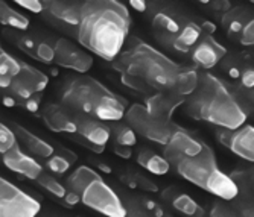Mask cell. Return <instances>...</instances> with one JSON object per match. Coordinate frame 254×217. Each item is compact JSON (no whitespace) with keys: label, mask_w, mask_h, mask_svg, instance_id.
I'll return each mask as SVG.
<instances>
[{"label":"cell","mask_w":254,"mask_h":217,"mask_svg":"<svg viewBox=\"0 0 254 217\" xmlns=\"http://www.w3.org/2000/svg\"><path fill=\"white\" fill-rule=\"evenodd\" d=\"M137 164L142 165L146 172L157 175V176H163L171 170V164L158 154H155L151 149H142L137 154Z\"/></svg>","instance_id":"obj_23"},{"label":"cell","mask_w":254,"mask_h":217,"mask_svg":"<svg viewBox=\"0 0 254 217\" xmlns=\"http://www.w3.org/2000/svg\"><path fill=\"white\" fill-rule=\"evenodd\" d=\"M142 205L146 211V214H149L151 217H163L165 216V211L161 208L157 202H154L152 199H143L142 201Z\"/></svg>","instance_id":"obj_38"},{"label":"cell","mask_w":254,"mask_h":217,"mask_svg":"<svg viewBox=\"0 0 254 217\" xmlns=\"http://www.w3.org/2000/svg\"><path fill=\"white\" fill-rule=\"evenodd\" d=\"M34 58L43 64H52L55 54H54V46H51L48 41H43L40 40L37 47H35V52H34Z\"/></svg>","instance_id":"obj_32"},{"label":"cell","mask_w":254,"mask_h":217,"mask_svg":"<svg viewBox=\"0 0 254 217\" xmlns=\"http://www.w3.org/2000/svg\"><path fill=\"white\" fill-rule=\"evenodd\" d=\"M14 146H17V138L12 129L3 123H0V154H6Z\"/></svg>","instance_id":"obj_33"},{"label":"cell","mask_w":254,"mask_h":217,"mask_svg":"<svg viewBox=\"0 0 254 217\" xmlns=\"http://www.w3.org/2000/svg\"><path fill=\"white\" fill-rule=\"evenodd\" d=\"M48 85H49L48 75H44L41 70L26 62H20L18 73L12 79V84L8 90L12 94L11 98L18 105V102L26 101L34 94H41V91L48 88Z\"/></svg>","instance_id":"obj_9"},{"label":"cell","mask_w":254,"mask_h":217,"mask_svg":"<svg viewBox=\"0 0 254 217\" xmlns=\"http://www.w3.org/2000/svg\"><path fill=\"white\" fill-rule=\"evenodd\" d=\"M37 182L46 190V191H49L52 196H55L57 199H63L65 196V193H67V187L64 184H61L58 179H55L54 176L48 175V173H41L38 178H37Z\"/></svg>","instance_id":"obj_30"},{"label":"cell","mask_w":254,"mask_h":217,"mask_svg":"<svg viewBox=\"0 0 254 217\" xmlns=\"http://www.w3.org/2000/svg\"><path fill=\"white\" fill-rule=\"evenodd\" d=\"M216 137L235 155L245 161H254V128L251 125H244L238 129L219 128Z\"/></svg>","instance_id":"obj_11"},{"label":"cell","mask_w":254,"mask_h":217,"mask_svg":"<svg viewBox=\"0 0 254 217\" xmlns=\"http://www.w3.org/2000/svg\"><path fill=\"white\" fill-rule=\"evenodd\" d=\"M15 5L34 14H41L44 11V2H40V0H17Z\"/></svg>","instance_id":"obj_37"},{"label":"cell","mask_w":254,"mask_h":217,"mask_svg":"<svg viewBox=\"0 0 254 217\" xmlns=\"http://www.w3.org/2000/svg\"><path fill=\"white\" fill-rule=\"evenodd\" d=\"M186 98L168 93H154L145 98V108L148 112L160 120H172L174 112L177 108L184 105Z\"/></svg>","instance_id":"obj_17"},{"label":"cell","mask_w":254,"mask_h":217,"mask_svg":"<svg viewBox=\"0 0 254 217\" xmlns=\"http://www.w3.org/2000/svg\"><path fill=\"white\" fill-rule=\"evenodd\" d=\"M124 118L127 120L128 126L134 132L140 134L143 138L149 141L163 144V146H166L171 137L181 128L180 125L172 122V120H160L151 115L145 108V105L142 104L129 105L127 108Z\"/></svg>","instance_id":"obj_6"},{"label":"cell","mask_w":254,"mask_h":217,"mask_svg":"<svg viewBox=\"0 0 254 217\" xmlns=\"http://www.w3.org/2000/svg\"><path fill=\"white\" fill-rule=\"evenodd\" d=\"M41 118L54 132L76 134V123L73 114L61 104H48L41 108Z\"/></svg>","instance_id":"obj_16"},{"label":"cell","mask_w":254,"mask_h":217,"mask_svg":"<svg viewBox=\"0 0 254 217\" xmlns=\"http://www.w3.org/2000/svg\"><path fill=\"white\" fill-rule=\"evenodd\" d=\"M189 54L193 64L207 71L224 59L227 55V47H224L213 35L201 34L199 40Z\"/></svg>","instance_id":"obj_13"},{"label":"cell","mask_w":254,"mask_h":217,"mask_svg":"<svg viewBox=\"0 0 254 217\" xmlns=\"http://www.w3.org/2000/svg\"><path fill=\"white\" fill-rule=\"evenodd\" d=\"M82 5L84 2H61V0H57V2H44V9L49 12L54 20L78 28Z\"/></svg>","instance_id":"obj_19"},{"label":"cell","mask_w":254,"mask_h":217,"mask_svg":"<svg viewBox=\"0 0 254 217\" xmlns=\"http://www.w3.org/2000/svg\"><path fill=\"white\" fill-rule=\"evenodd\" d=\"M129 6L134 8V9L138 11V12H145L148 5H146V2H143V0H131V2H129Z\"/></svg>","instance_id":"obj_42"},{"label":"cell","mask_w":254,"mask_h":217,"mask_svg":"<svg viewBox=\"0 0 254 217\" xmlns=\"http://www.w3.org/2000/svg\"><path fill=\"white\" fill-rule=\"evenodd\" d=\"M111 65L125 87L145 96L168 93L188 98L198 82L195 67L172 61L137 37L127 38L122 52L111 61Z\"/></svg>","instance_id":"obj_1"},{"label":"cell","mask_w":254,"mask_h":217,"mask_svg":"<svg viewBox=\"0 0 254 217\" xmlns=\"http://www.w3.org/2000/svg\"><path fill=\"white\" fill-rule=\"evenodd\" d=\"M54 62H57L58 65L78 71V73L84 75L87 71L93 67V56H91L85 49L79 47L76 43H73L72 40L60 37L55 44H54Z\"/></svg>","instance_id":"obj_10"},{"label":"cell","mask_w":254,"mask_h":217,"mask_svg":"<svg viewBox=\"0 0 254 217\" xmlns=\"http://www.w3.org/2000/svg\"><path fill=\"white\" fill-rule=\"evenodd\" d=\"M61 201H63L64 207H67V208H73V207H76V205L81 202V198H79V195H76V193H73V191H70V190H67L65 196H64Z\"/></svg>","instance_id":"obj_39"},{"label":"cell","mask_w":254,"mask_h":217,"mask_svg":"<svg viewBox=\"0 0 254 217\" xmlns=\"http://www.w3.org/2000/svg\"><path fill=\"white\" fill-rule=\"evenodd\" d=\"M98 176H101L95 168H91L88 165H79L78 168H75V172L67 178V190H70L76 195H81L84 191V188L93 182Z\"/></svg>","instance_id":"obj_24"},{"label":"cell","mask_w":254,"mask_h":217,"mask_svg":"<svg viewBox=\"0 0 254 217\" xmlns=\"http://www.w3.org/2000/svg\"><path fill=\"white\" fill-rule=\"evenodd\" d=\"M199 28H201V32L207 34V35H213L215 31H216L215 23H212V21H202L201 25H199Z\"/></svg>","instance_id":"obj_41"},{"label":"cell","mask_w":254,"mask_h":217,"mask_svg":"<svg viewBox=\"0 0 254 217\" xmlns=\"http://www.w3.org/2000/svg\"><path fill=\"white\" fill-rule=\"evenodd\" d=\"M221 21H222L224 31L230 35V38H235L239 41L247 25L251 21H254L253 20V11L244 8V6L230 8L227 12L222 14Z\"/></svg>","instance_id":"obj_20"},{"label":"cell","mask_w":254,"mask_h":217,"mask_svg":"<svg viewBox=\"0 0 254 217\" xmlns=\"http://www.w3.org/2000/svg\"><path fill=\"white\" fill-rule=\"evenodd\" d=\"M17 46L23 52H26L29 56L34 58V52H35V47L38 44V40H35V37L29 35V34H21L17 37Z\"/></svg>","instance_id":"obj_34"},{"label":"cell","mask_w":254,"mask_h":217,"mask_svg":"<svg viewBox=\"0 0 254 217\" xmlns=\"http://www.w3.org/2000/svg\"><path fill=\"white\" fill-rule=\"evenodd\" d=\"M201 28L198 23L188 20V18H181V28L178 35L174 38L172 44L169 49L180 52V54H189L192 51V47L196 44V41L201 37Z\"/></svg>","instance_id":"obj_22"},{"label":"cell","mask_w":254,"mask_h":217,"mask_svg":"<svg viewBox=\"0 0 254 217\" xmlns=\"http://www.w3.org/2000/svg\"><path fill=\"white\" fill-rule=\"evenodd\" d=\"M110 131H111V137H113L116 146H124V148L135 146V143H137L135 132L128 125L118 123L114 128H110Z\"/></svg>","instance_id":"obj_29"},{"label":"cell","mask_w":254,"mask_h":217,"mask_svg":"<svg viewBox=\"0 0 254 217\" xmlns=\"http://www.w3.org/2000/svg\"><path fill=\"white\" fill-rule=\"evenodd\" d=\"M20 70V61L0 47V88L8 90Z\"/></svg>","instance_id":"obj_25"},{"label":"cell","mask_w":254,"mask_h":217,"mask_svg":"<svg viewBox=\"0 0 254 217\" xmlns=\"http://www.w3.org/2000/svg\"><path fill=\"white\" fill-rule=\"evenodd\" d=\"M79 198L87 208L95 210L105 217H127L128 214V210L118 193L102 179V176H98L93 182H90Z\"/></svg>","instance_id":"obj_7"},{"label":"cell","mask_w":254,"mask_h":217,"mask_svg":"<svg viewBox=\"0 0 254 217\" xmlns=\"http://www.w3.org/2000/svg\"><path fill=\"white\" fill-rule=\"evenodd\" d=\"M172 207L186 217H209V213L186 193H177L172 199Z\"/></svg>","instance_id":"obj_27"},{"label":"cell","mask_w":254,"mask_h":217,"mask_svg":"<svg viewBox=\"0 0 254 217\" xmlns=\"http://www.w3.org/2000/svg\"><path fill=\"white\" fill-rule=\"evenodd\" d=\"M152 28L157 32V38L161 44L171 47L174 38L178 35L181 28V18L160 11L152 18Z\"/></svg>","instance_id":"obj_21"},{"label":"cell","mask_w":254,"mask_h":217,"mask_svg":"<svg viewBox=\"0 0 254 217\" xmlns=\"http://www.w3.org/2000/svg\"><path fill=\"white\" fill-rule=\"evenodd\" d=\"M127 217H146V216H142V213H129L127 214Z\"/></svg>","instance_id":"obj_43"},{"label":"cell","mask_w":254,"mask_h":217,"mask_svg":"<svg viewBox=\"0 0 254 217\" xmlns=\"http://www.w3.org/2000/svg\"><path fill=\"white\" fill-rule=\"evenodd\" d=\"M163 217H171V216H163Z\"/></svg>","instance_id":"obj_44"},{"label":"cell","mask_w":254,"mask_h":217,"mask_svg":"<svg viewBox=\"0 0 254 217\" xmlns=\"http://www.w3.org/2000/svg\"><path fill=\"white\" fill-rule=\"evenodd\" d=\"M122 182L127 184L128 187L131 188H142L145 191H158V187L154 184V181L145 178L143 175L140 173H132V172H128L125 175L121 176Z\"/></svg>","instance_id":"obj_31"},{"label":"cell","mask_w":254,"mask_h":217,"mask_svg":"<svg viewBox=\"0 0 254 217\" xmlns=\"http://www.w3.org/2000/svg\"><path fill=\"white\" fill-rule=\"evenodd\" d=\"M113 152L116 154L118 157L124 158V160H129V158H131V148L116 146V144H114V148H113Z\"/></svg>","instance_id":"obj_40"},{"label":"cell","mask_w":254,"mask_h":217,"mask_svg":"<svg viewBox=\"0 0 254 217\" xmlns=\"http://www.w3.org/2000/svg\"><path fill=\"white\" fill-rule=\"evenodd\" d=\"M41 94H34L31 98H28L26 101H21L18 102V105L21 108H25L28 112H32V114H37L41 108Z\"/></svg>","instance_id":"obj_36"},{"label":"cell","mask_w":254,"mask_h":217,"mask_svg":"<svg viewBox=\"0 0 254 217\" xmlns=\"http://www.w3.org/2000/svg\"><path fill=\"white\" fill-rule=\"evenodd\" d=\"M204 146V141L192 135L188 129L180 128L168 141L165 146V160L171 164L175 165L180 160L195 157L201 152Z\"/></svg>","instance_id":"obj_12"},{"label":"cell","mask_w":254,"mask_h":217,"mask_svg":"<svg viewBox=\"0 0 254 217\" xmlns=\"http://www.w3.org/2000/svg\"><path fill=\"white\" fill-rule=\"evenodd\" d=\"M0 25L15 31H26L29 28V18L0 0Z\"/></svg>","instance_id":"obj_26"},{"label":"cell","mask_w":254,"mask_h":217,"mask_svg":"<svg viewBox=\"0 0 254 217\" xmlns=\"http://www.w3.org/2000/svg\"><path fill=\"white\" fill-rule=\"evenodd\" d=\"M129 26V11L122 2L90 0L82 5L76 40L87 52L111 62L122 52Z\"/></svg>","instance_id":"obj_2"},{"label":"cell","mask_w":254,"mask_h":217,"mask_svg":"<svg viewBox=\"0 0 254 217\" xmlns=\"http://www.w3.org/2000/svg\"><path fill=\"white\" fill-rule=\"evenodd\" d=\"M174 167L180 176L222 201H235L239 196L236 182L221 170L215 152L205 143L198 155L183 158Z\"/></svg>","instance_id":"obj_5"},{"label":"cell","mask_w":254,"mask_h":217,"mask_svg":"<svg viewBox=\"0 0 254 217\" xmlns=\"http://www.w3.org/2000/svg\"><path fill=\"white\" fill-rule=\"evenodd\" d=\"M61 105L72 114L95 117L101 122H119L124 118L128 101L107 85L90 76L70 79L61 96Z\"/></svg>","instance_id":"obj_4"},{"label":"cell","mask_w":254,"mask_h":217,"mask_svg":"<svg viewBox=\"0 0 254 217\" xmlns=\"http://www.w3.org/2000/svg\"><path fill=\"white\" fill-rule=\"evenodd\" d=\"M40 210L35 198L0 176V217H37Z\"/></svg>","instance_id":"obj_8"},{"label":"cell","mask_w":254,"mask_h":217,"mask_svg":"<svg viewBox=\"0 0 254 217\" xmlns=\"http://www.w3.org/2000/svg\"><path fill=\"white\" fill-rule=\"evenodd\" d=\"M186 112L198 122L222 129H238L247 122V111L238 96L210 71H198L195 90L184 101Z\"/></svg>","instance_id":"obj_3"},{"label":"cell","mask_w":254,"mask_h":217,"mask_svg":"<svg viewBox=\"0 0 254 217\" xmlns=\"http://www.w3.org/2000/svg\"><path fill=\"white\" fill-rule=\"evenodd\" d=\"M15 138L23 143V146H25L31 157H38V158H43V160H49L54 154H55V148L52 144H49L46 140L40 138L38 135H35L34 132H31L29 129H26L25 126L21 125H14V129H12Z\"/></svg>","instance_id":"obj_18"},{"label":"cell","mask_w":254,"mask_h":217,"mask_svg":"<svg viewBox=\"0 0 254 217\" xmlns=\"http://www.w3.org/2000/svg\"><path fill=\"white\" fill-rule=\"evenodd\" d=\"M209 217H244V216L232 207H228L222 202H216L213 204Z\"/></svg>","instance_id":"obj_35"},{"label":"cell","mask_w":254,"mask_h":217,"mask_svg":"<svg viewBox=\"0 0 254 217\" xmlns=\"http://www.w3.org/2000/svg\"><path fill=\"white\" fill-rule=\"evenodd\" d=\"M2 163L11 172L32 181H37V178L43 173V165L34 157L23 152L18 148V144L2 155Z\"/></svg>","instance_id":"obj_15"},{"label":"cell","mask_w":254,"mask_h":217,"mask_svg":"<svg viewBox=\"0 0 254 217\" xmlns=\"http://www.w3.org/2000/svg\"><path fill=\"white\" fill-rule=\"evenodd\" d=\"M75 123H76V134L81 135L82 140L93 144L96 148L105 149L107 143L111 140L110 126H107L101 120L84 115V114H73Z\"/></svg>","instance_id":"obj_14"},{"label":"cell","mask_w":254,"mask_h":217,"mask_svg":"<svg viewBox=\"0 0 254 217\" xmlns=\"http://www.w3.org/2000/svg\"><path fill=\"white\" fill-rule=\"evenodd\" d=\"M76 161V155L73 152H65V154H54L48 160V168L52 173L63 175L68 172V168L72 167V164Z\"/></svg>","instance_id":"obj_28"}]
</instances>
